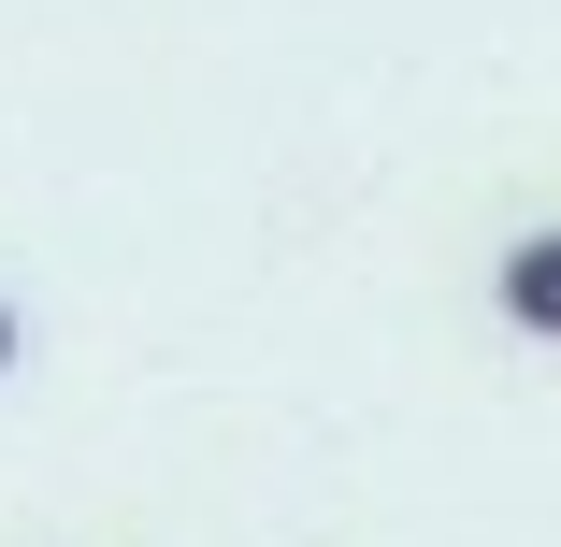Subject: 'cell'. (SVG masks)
Listing matches in <instances>:
<instances>
[{
	"mask_svg": "<svg viewBox=\"0 0 561 547\" xmlns=\"http://www.w3.org/2000/svg\"><path fill=\"white\" fill-rule=\"evenodd\" d=\"M490 303H504V332L561 346V231H518V246H504V274H490Z\"/></svg>",
	"mask_w": 561,
	"mask_h": 547,
	"instance_id": "obj_1",
	"label": "cell"
},
{
	"mask_svg": "<svg viewBox=\"0 0 561 547\" xmlns=\"http://www.w3.org/2000/svg\"><path fill=\"white\" fill-rule=\"evenodd\" d=\"M30 361V317H15V288H0V375H15Z\"/></svg>",
	"mask_w": 561,
	"mask_h": 547,
	"instance_id": "obj_2",
	"label": "cell"
}]
</instances>
